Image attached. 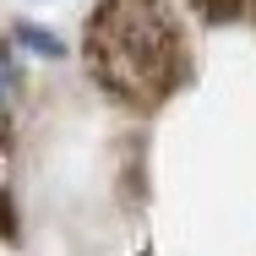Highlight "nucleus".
<instances>
[{
    "label": "nucleus",
    "instance_id": "7ed1b4c3",
    "mask_svg": "<svg viewBox=\"0 0 256 256\" xmlns=\"http://www.w3.org/2000/svg\"><path fill=\"white\" fill-rule=\"evenodd\" d=\"M196 6H212L218 16H251L256 22V0H196Z\"/></svg>",
    "mask_w": 256,
    "mask_h": 256
},
{
    "label": "nucleus",
    "instance_id": "f257e3e1",
    "mask_svg": "<svg viewBox=\"0 0 256 256\" xmlns=\"http://www.w3.org/2000/svg\"><path fill=\"white\" fill-rule=\"evenodd\" d=\"M93 71L104 88L153 104L180 76V33L164 0H104L93 16Z\"/></svg>",
    "mask_w": 256,
    "mask_h": 256
},
{
    "label": "nucleus",
    "instance_id": "f03ea898",
    "mask_svg": "<svg viewBox=\"0 0 256 256\" xmlns=\"http://www.w3.org/2000/svg\"><path fill=\"white\" fill-rule=\"evenodd\" d=\"M11 98H16V66H11V54L0 50V126L11 114Z\"/></svg>",
    "mask_w": 256,
    "mask_h": 256
}]
</instances>
